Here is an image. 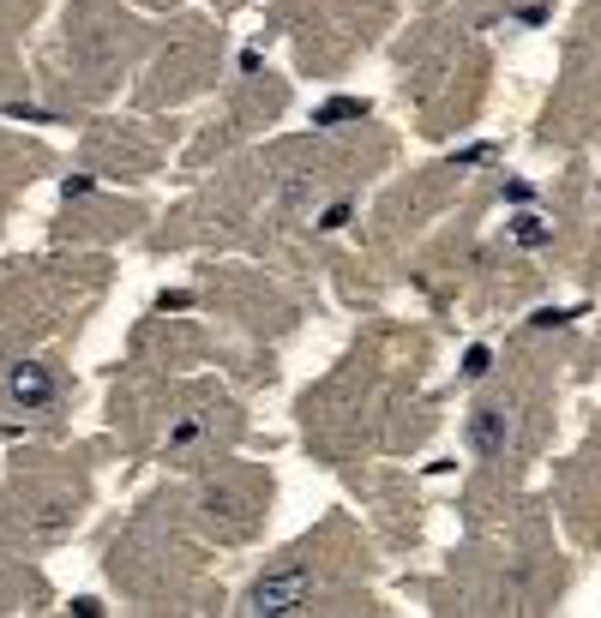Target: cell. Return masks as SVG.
<instances>
[{"mask_svg":"<svg viewBox=\"0 0 601 618\" xmlns=\"http://www.w3.org/2000/svg\"><path fill=\"white\" fill-rule=\"evenodd\" d=\"M307 600H313V564H277V571H265L247 588L241 607L259 613V618H283V613H301Z\"/></svg>","mask_w":601,"mask_h":618,"instance_id":"cell-1","label":"cell"},{"mask_svg":"<svg viewBox=\"0 0 601 618\" xmlns=\"http://www.w3.org/2000/svg\"><path fill=\"white\" fill-rule=\"evenodd\" d=\"M464 439H469V450L476 457H488V462H500L505 450H511V439H517V420H511V408H476L469 415V427H464Z\"/></svg>","mask_w":601,"mask_h":618,"instance_id":"cell-2","label":"cell"},{"mask_svg":"<svg viewBox=\"0 0 601 618\" xmlns=\"http://www.w3.org/2000/svg\"><path fill=\"white\" fill-rule=\"evenodd\" d=\"M7 396L24 408V415H36V408L55 403V372L36 367V360H19V367L7 372Z\"/></svg>","mask_w":601,"mask_h":618,"instance_id":"cell-3","label":"cell"},{"mask_svg":"<svg viewBox=\"0 0 601 618\" xmlns=\"http://www.w3.org/2000/svg\"><path fill=\"white\" fill-rule=\"evenodd\" d=\"M367 114V102H355V97H331L325 109L313 114V126H343V121H361Z\"/></svg>","mask_w":601,"mask_h":618,"instance_id":"cell-4","label":"cell"},{"mask_svg":"<svg viewBox=\"0 0 601 618\" xmlns=\"http://www.w3.org/2000/svg\"><path fill=\"white\" fill-rule=\"evenodd\" d=\"M349 216H355V204L343 199V204H331V211H325V223H319V228H343V223H349Z\"/></svg>","mask_w":601,"mask_h":618,"instance_id":"cell-5","label":"cell"},{"mask_svg":"<svg viewBox=\"0 0 601 618\" xmlns=\"http://www.w3.org/2000/svg\"><path fill=\"white\" fill-rule=\"evenodd\" d=\"M60 192H67V199H85V192H91V175H73V180H60Z\"/></svg>","mask_w":601,"mask_h":618,"instance_id":"cell-6","label":"cell"},{"mask_svg":"<svg viewBox=\"0 0 601 618\" xmlns=\"http://www.w3.org/2000/svg\"><path fill=\"white\" fill-rule=\"evenodd\" d=\"M187 439H199V420H181V427L169 432V445H187Z\"/></svg>","mask_w":601,"mask_h":618,"instance_id":"cell-7","label":"cell"}]
</instances>
